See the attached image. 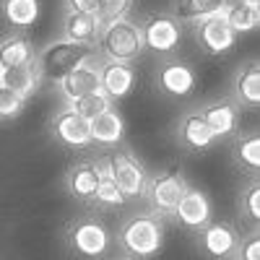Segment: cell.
I'll return each instance as SVG.
<instances>
[{
	"instance_id": "obj_1",
	"label": "cell",
	"mask_w": 260,
	"mask_h": 260,
	"mask_svg": "<svg viewBox=\"0 0 260 260\" xmlns=\"http://www.w3.org/2000/svg\"><path fill=\"white\" fill-rule=\"evenodd\" d=\"M91 55H94V47L81 45V42H71V39L52 42L50 47H45L39 52V57L34 62V71L42 78H50V81L60 83L71 71H76L78 65H83Z\"/></svg>"
},
{
	"instance_id": "obj_2",
	"label": "cell",
	"mask_w": 260,
	"mask_h": 260,
	"mask_svg": "<svg viewBox=\"0 0 260 260\" xmlns=\"http://www.w3.org/2000/svg\"><path fill=\"white\" fill-rule=\"evenodd\" d=\"M99 45H102V52L110 57V62H130L133 57L141 55L143 39H141L138 26H133L130 21L120 18V21H115V24L104 26Z\"/></svg>"
},
{
	"instance_id": "obj_3",
	"label": "cell",
	"mask_w": 260,
	"mask_h": 260,
	"mask_svg": "<svg viewBox=\"0 0 260 260\" xmlns=\"http://www.w3.org/2000/svg\"><path fill=\"white\" fill-rule=\"evenodd\" d=\"M161 224L151 216H136L130 219L120 234L122 240V247L130 252V255H138V257H148L159 252L161 247Z\"/></svg>"
},
{
	"instance_id": "obj_4",
	"label": "cell",
	"mask_w": 260,
	"mask_h": 260,
	"mask_svg": "<svg viewBox=\"0 0 260 260\" xmlns=\"http://www.w3.org/2000/svg\"><path fill=\"white\" fill-rule=\"evenodd\" d=\"M107 172L117 182L125 198H136V195H141L146 190V175H143L141 164L133 161L127 154H112L107 159Z\"/></svg>"
},
{
	"instance_id": "obj_5",
	"label": "cell",
	"mask_w": 260,
	"mask_h": 260,
	"mask_svg": "<svg viewBox=\"0 0 260 260\" xmlns=\"http://www.w3.org/2000/svg\"><path fill=\"white\" fill-rule=\"evenodd\" d=\"M141 39H143V47H151L156 52H169L180 42V26L177 21L167 16H151L141 29Z\"/></svg>"
},
{
	"instance_id": "obj_6",
	"label": "cell",
	"mask_w": 260,
	"mask_h": 260,
	"mask_svg": "<svg viewBox=\"0 0 260 260\" xmlns=\"http://www.w3.org/2000/svg\"><path fill=\"white\" fill-rule=\"evenodd\" d=\"M198 39H201V45H203L208 52L221 55V52H226V50H232V47H234L237 34H234V31H232V26L226 24V18L219 13V16L201 18Z\"/></svg>"
},
{
	"instance_id": "obj_7",
	"label": "cell",
	"mask_w": 260,
	"mask_h": 260,
	"mask_svg": "<svg viewBox=\"0 0 260 260\" xmlns=\"http://www.w3.org/2000/svg\"><path fill=\"white\" fill-rule=\"evenodd\" d=\"M185 190H187L185 180L177 175V172H164V175L151 180L148 198H151V203H154V208H159V211H175Z\"/></svg>"
},
{
	"instance_id": "obj_8",
	"label": "cell",
	"mask_w": 260,
	"mask_h": 260,
	"mask_svg": "<svg viewBox=\"0 0 260 260\" xmlns=\"http://www.w3.org/2000/svg\"><path fill=\"white\" fill-rule=\"evenodd\" d=\"M99 81H102V91L110 99H122L133 89L136 73L127 62H107L99 71Z\"/></svg>"
},
{
	"instance_id": "obj_9",
	"label": "cell",
	"mask_w": 260,
	"mask_h": 260,
	"mask_svg": "<svg viewBox=\"0 0 260 260\" xmlns=\"http://www.w3.org/2000/svg\"><path fill=\"white\" fill-rule=\"evenodd\" d=\"M55 136L65 143V146H86L91 141V130H89V120H83L81 115H76L73 110H65L62 115L55 117Z\"/></svg>"
},
{
	"instance_id": "obj_10",
	"label": "cell",
	"mask_w": 260,
	"mask_h": 260,
	"mask_svg": "<svg viewBox=\"0 0 260 260\" xmlns=\"http://www.w3.org/2000/svg\"><path fill=\"white\" fill-rule=\"evenodd\" d=\"M60 89H62V96L73 102V99H81L86 94H94V91H102V81H99V71L94 68H86V65H78L76 71H71L60 81Z\"/></svg>"
},
{
	"instance_id": "obj_11",
	"label": "cell",
	"mask_w": 260,
	"mask_h": 260,
	"mask_svg": "<svg viewBox=\"0 0 260 260\" xmlns=\"http://www.w3.org/2000/svg\"><path fill=\"white\" fill-rule=\"evenodd\" d=\"M71 240H73V247L78 252H83V255H102L107 250L110 237H107L102 224H96V221H81V224L73 226Z\"/></svg>"
},
{
	"instance_id": "obj_12",
	"label": "cell",
	"mask_w": 260,
	"mask_h": 260,
	"mask_svg": "<svg viewBox=\"0 0 260 260\" xmlns=\"http://www.w3.org/2000/svg\"><path fill=\"white\" fill-rule=\"evenodd\" d=\"M175 211H177V216H180V221H182L185 226H192V229L203 226V224L208 221V216H211L208 198H206L201 190H185Z\"/></svg>"
},
{
	"instance_id": "obj_13",
	"label": "cell",
	"mask_w": 260,
	"mask_h": 260,
	"mask_svg": "<svg viewBox=\"0 0 260 260\" xmlns=\"http://www.w3.org/2000/svg\"><path fill=\"white\" fill-rule=\"evenodd\" d=\"M159 83H161V89L172 96H187L192 91V86H195V76H192V71L187 68V65L169 62L159 73Z\"/></svg>"
},
{
	"instance_id": "obj_14",
	"label": "cell",
	"mask_w": 260,
	"mask_h": 260,
	"mask_svg": "<svg viewBox=\"0 0 260 260\" xmlns=\"http://www.w3.org/2000/svg\"><path fill=\"white\" fill-rule=\"evenodd\" d=\"M232 3H240V0H177L175 13L182 21H201L208 16L224 13Z\"/></svg>"
},
{
	"instance_id": "obj_15",
	"label": "cell",
	"mask_w": 260,
	"mask_h": 260,
	"mask_svg": "<svg viewBox=\"0 0 260 260\" xmlns=\"http://www.w3.org/2000/svg\"><path fill=\"white\" fill-rule=\"evenodd\" d=\"M99 34V21L96 13H81L71 11L65 18V37L71 42H81V45H91Z\"/></svg>"
},
{
	"instance_id": "obj_16",
	"label": "cell",
	"mask_w": 260,
	"mask_h": 260,
	"mask_svg": "<svg viewBox=\"0 0 260 260\" xmlns=\"http://www.w3.org/2000/svg\"><path fill=\"white\" fill-rule=\"evenodd\" d=\"M201 117H203L206 127L213 133V138L216 136H232L234 127H237V112H234V107L226 104V102L208 104Z\"/></svg>"
},
{
	"instance_id": "obj_17",
	"label": "cell",
	"mask_w": 260,
	"mask_h": 260,
	"mask_svg": "<svg viewBox=\"0 0 260 260\" xmlns=\"http://www.w3.org/2000/svg\"><path fill=\"white\" fill-rule=\"evenodd\" d=\"M34 57V47L26 37H11L0 45V71L16 68V65H29Z\"/></svg>"
},
{
	"instance_id": "obj_18",
	"label": "cell",
	"mask_w": 260,
	"mask_h": 260,
	"mask_svg": "<svg viewBox=\"0 0 260 260\" xmlns=\"http://www.w3.org/2000/svg\"><path fill=\"white\" fill-rule=\"evenodd\" d=\"M99 185V167L94 164H76L68 175V187L76 198H94Z\"/></svg>"
},
{
	"instance_id": "obj_19",
	"label": "cell",
	"mask_w": 260,
	"mask_h": 260,
	"mask_svg": "<svg viewBox=\"0 0 260 260\" xmlns=\"http://www.w3.org/2000/svg\"><path fill=\"white\" fill-rule=\"evenodd\" d=\"M221 16L226 18V24L232 26L234 34L252 31L260 24V8L257 6H250V3H242V0H240V3H232Z\"/></svg>"
},
{
	"instance_id": "obj_20",
	"label": "cell",
	"mask_w": 260,
	"mask_h": 260,
	"mask_svg": "<svg viewBox=\"0 0 260 260\" xmlns=\"http://www.w3.org/2000/svg\"><path fill=\"white\" fill-rule=\"evenodd\" d=\"M203 250L208 255H216V257H224L234 250L237 245V234L232 226H224V224H213L203 232Z\"/></svg>"
},
{
	"instance_id": "obj_21",
	"label": "cell",
	"mask_w": 260,
	"mask_h": 260,
	"mask_svg": "<svg viewBox=\"0 0 260 260\" xmlns=\"http://www.w3.org/2000/svg\"><path fill=\"white\" fill-rule=\"evenodd\" d=\"M0 81H3L6 89H11L18 96L26 99L37 86V71H34V65H16V68L0 71Z\"/></svg>"
},
{
	"instance_id": "obj_22",
	"label": "cell",
	"mask_w": 260,
	"mask_h": 260,
	"mask_svg": "<svg viewBox=\"0 0 260 260\" xmlns=\"http://www.w3.org/2000/svg\"><path fill=\"white\" fill-rule=\"evenodd\" d=\"M89 130H91V141L96 143H117L122 138V120L117 112L107 110L89 122Z\"/></svg>"
},
{
	"instance_id": "obj_23",
	"label": "cell",
	"mask_w": 260,
	"mask_h": 260,
	"mask_svg": "<svg viewBox=\"0 0 260 260\" xmlns=\"http://www.w3.org/2000/svg\"><path fill=\"white\" fill-rule=\"evenodd\" d=\"M180 136H182V143L192 151H201V148H208L213 143V133L206 127L203 117L201 115H190L185 117L182 127H180Z\"/></svg>"
},
{
	"instance_id": "obj_24",
	"label": "cell",
	"mask_w": 260,
	"mask_h": 260,
	"mask_svg": "<svg viewBox=\"0 0 260 260\" xmlns=\"http://www.w3.org/2000/svg\"><path fill=\"white\" fill-rule=\"evenodd\" d=\"M234 91H237V99H240L242 104L257 107V102H260V71H257V62L247 65V68L237 76Z\"/></svg>"
},
{
	"instance_id": "obj_25",
	"label": "cell",
	"mask_w": 260,
	"mask_h": 260,
	"mask_svg": "<svg viewBox=\"0 0 260 260\" xmlns=\"http://www.w3.org/2000/svg\"><path fill=\"white\" fill-rule=\"evenodd\" d=\"M39 16L37 0H6V18L13 26H31Z\"/></svg>"
},
{
	"instance_id": "obj_26",
	"label": "cell",
	"mask_w": 260,
	"mask_h": 260,
	"mask_svg": "<svg viewBox=\"0 0 260 260\" xmlns=\"http://www.w3.org/2000/svg\"><path fill=\"white\" fill-rule=\"evenodd\" d=\"M71 110L76 112V115H81L83 120H94V117H99L102 112H107L110 110V96H107L104 91H94V94H86V96H81V99H73L71 102Z\"/></svg>"
},
{
	"instance_id": "obj_27",
	"label": "cell",
	"mask_w": 260,
	"mask_h": 260,
	"mask_svg": "<svg viewBox=\"0 0 260 260\" xmlns=\"http://www.w3.org/2000/svg\"><path fill=\"white\" fill-rule=\"evenodd\" d=\"M94 198H99V203H107V206H122L125 203V195L120 192L117 182L110 177L107 169H99V185H96Z\"/></svg>"
},
{
	"instance_id": "obj_28",
	"label": "cell",
	"mask_w": 260,
	"mask_h": 260,
	"mask_svg": "<svg viewBox=\"0 0 260 260\" xmlns=\"http://www.w3.org/2000/svg\"><path fill=\"white\" fill-rule=\"evenodd\" d=\"M133 0H99V11H96V21L99 26H110L115 21L125 18V13L130 11Z\"/></svg>"
},
{
	"instance_id": "obj_29",
	"label": "cell",
	"mask_w": 260,
	"mask_h": 260,
	"mask_svg": "<svg viewBox=\"0 0 260 260\" xmlns=\"http://www.w3.org/2000/svg\"><path fill=\"white\" fill-rule=\"evenodd\" d=\"M240 161L250 169L260 167V138L257 136H250L240 143Z\"/></svg>"
},
{
	"instance_id": "obj_30",
	"label": "cell",
	"mask_w": 260,
	"mask_h": 260,
	"mask_svg": "<svg viewBox=\"0 0 260 260\" xmlns=\"http://www.w3.org/2000/svg\"><path fill=\"white\" fill-rule=\"evenodd\" d=\"M21 107H24V96H18L16 91L6 89V86H0V117L18 115Z\"/></svg>"
},
{
	"instance_id": "obj_31",
	"label": "cell",
	"mask_w": 260,
	"mask_h": 260,
	"mask_svg": "<svg viewBox=\"0 0 260 260\" xmlns=\"http://www.w3.org/2000/svg\"><path fill=\"white\" fill-rule=\"evenodd\" d=\"M245 208L252 219H260V185L257 182H252L250 190L245 192Z\"/></svg>"
},
{
	"instance_id": "obj_32",
	"label": "cell",
	"mask_w": 260,
	"mask_h": 260,
	"mask_svg": "<svg viewBox=\"0 0 260 260\" xmlns=\"http://www.w3.org/2000/svg\"><path fill=\"white\" fill-rule=\"evenodd\" d=\"M240 260H260V237L257 234H252L250 240L242 245Z\"/></svg>"
},
{
	"instance_id": "obj_33",
	"label": "cell",
	"mask_w": 260,
	"mask_h": 260,
	"mask_svg": "<svg viewBox=\"0 0 260 260\" xmlns=\"http://www.w3.org/2000/svg\"><path fill=\"white\" fill-rule=\"evenodd\" d=\"M71 11H81V13H96L99 11V0H68Z\"/></svg>"
},
{
	"instance_id": "obj_34",
	"label": "cell",
	"mask_w": 260,
	"mask_h": 260,
	"mask_svg": "<svg viewBox=\"0 0 260 260\" xmlns=\"http://www.w3.org/2000/svg\"><path fill=\"white\" fill-rule=\"evenodd\" d=\"M242 3H250V6H260V0H242Z\"/></svg>"
},
{
	"instance_id": "obj_35",
	"label": "cell",
	"mask_w": 260,
	"mask_h": 260,
	"mask_svg": "<svg viewBox=\"0 0 260 260\" xmlns=\"http://www.w3.org/2000/svg\"><path fill=\"white\" fill-rule=\"evenodd\" d=\"M0 86H3V81H0Z\"/></svg>"
}]
</instances>
